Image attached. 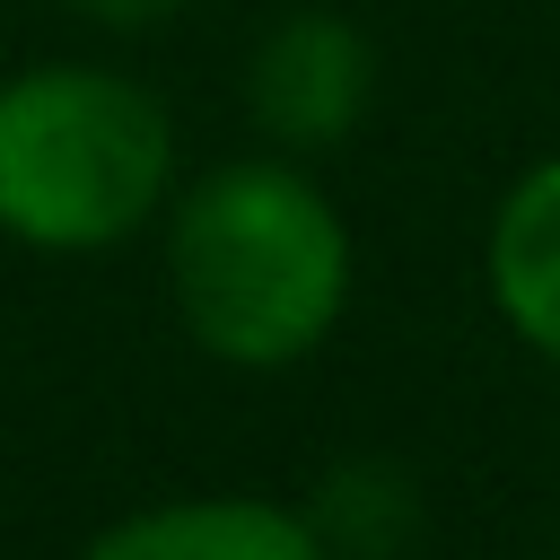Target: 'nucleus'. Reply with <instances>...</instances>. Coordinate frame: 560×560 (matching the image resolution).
<instances>
[{"mask_svg":"<svg viewBox=\"0 0 560 560\" xmlns=\"http://www.w3.org/2000/svg\"><path fill=\"white\" fill-rule=\"evenodd\" d=\"M481 289H490L499 324L534 359L560 368V158H534L499 192V210L481 228Z\"/></svg>","mask_w":560,"mask_h":560,"instance_id":"39448f33","label":"nucleus"},{"mask_svg":"<svg viewBox=\"0 0 560 560\" xmlns=\"http://www.w3.org/2000/svg\"><path fill=\"white\" fill-rule=\"evenodd\" d=\"M175 201V114L105 61L0 79V236L26 254H105Z\"/></svg>","mask_w":560,"mask_h":560,"instance_id":"f03ea898","label":"nucleus"},{"mask_svg":"<svg viewBox=\"0 0 560 560\" xmlns=\"http://www.w3.org/2000/svg\"><path fill=\"white\" fill-rule=\"evenodd\" d=\"M158 228H166V306L201 359L280 376L332 341L359 254L306 158L280 149L219 158L210 175L175 184Z\"/></svg>","mask_w":560,"mask_h":560,"instance_id":"f257e3e1","label":"nucleus"},{"mask_svg":"<svg viewBox=\"0 0 560 560\" xmlns=\"http://www.w3.org/2000/svg\"><path fill=\"white\" fill-rule=\"evenodd\" d=\"M88 26H105V35H149V26H166V18H184L192 0H70Z\"/></svg>","mask_w":560,"mask_h":560,"instance_id":"423d86ee","label":"nucleus"},{"mask_svg":"<svg viewBox=\"0 0 560 560\" xmlns=\"http://www.w3.org/2000/svg\"><path fill=\"white\" fill-rule=\"evenodd\" d=\"M236 96H245V122L262 131V149L332 158L376 114V44H368L359 18H341L324 0H298L254 35Z\"/></svg>","mask_w":560,"mask_h":560,"instance_id":"7ed1b4c3","label":"nucleus"},{"mask_svg":"<svg viewBox=\"0 0 560 560\" xmlns=\"http://www.w3.org/2000/svg\"><path fill=\"white\" fill-rule=\"evenodd\" d=\"M79 560H332L315 516L289 499H254V490H192V499H158L114 516L105 534L79 542Z\"/></svg>","mask_w":560,"mask_h":560,"instance_id":"20e7f679","label":"nucleus"}]
</instances>
